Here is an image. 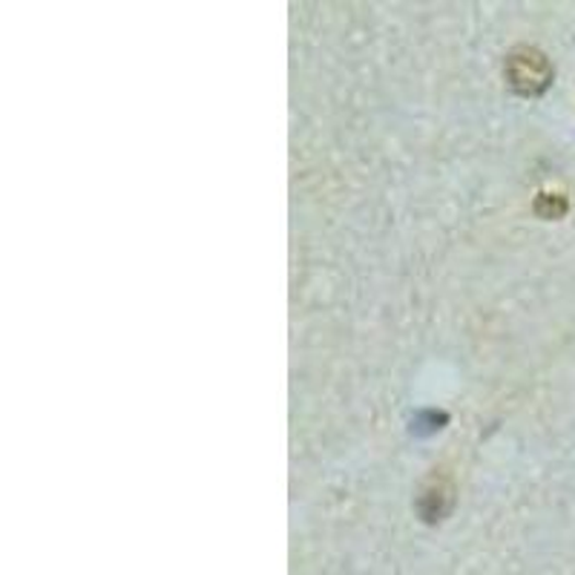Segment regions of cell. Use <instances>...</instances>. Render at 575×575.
<instances>
[{"instance_id":"cell-1","label":"cell","mask_w":575,"mask_h":575,"mask_svg":"<svg viewBox=\"0 0 575 575\" xmlns=\"http://www.w3.org/2000/svg\"><path fill=\"white\" fill-rule=\"evenodd\" d=\"M506 79L521 95H538L550 86L552 70L544 55L536 49H515L506 61Z\"/></svg>"}]
</instances>
